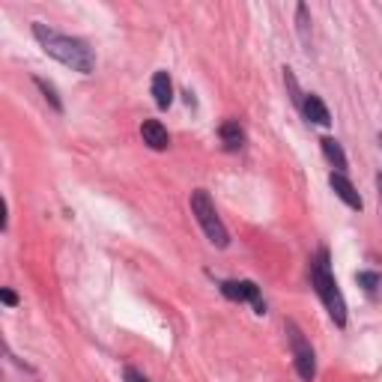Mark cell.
<instances>
[{"mask_svg":"<svg viewBox=\"0 0 382 382\" xmlns=\"http://www.w3.org/2000/svg\"><path fill=\"white\" fill-rule=\"evenodd\" d=\"M33 36L39 39L42 51L48 54V57H54V60L63 63V66H69L72 72L90 75V72L96 69V54L87 48V42L75 39V36H66V33H57L54 27L42 24V21L33 24Z\"/></svg>","mask_w":382,"mask_h":382,"instance_id":"1","label":"cell"},{"mask_svg":"<svg viewBox=\"0 0 382 382\" xmlns=\"http://www.w3.org/2000/svg\"><path fill=\"white\" fill-rule=\"evenodd\" d=\"M311 284L317 290V296L323 299L325 311H329V317L334 320V325H346V302H344V293L338 290V281L332 275V263H329V251L320 248L317 257H313L311 263Z\"/></svg>","mask_w":382,"mask_h":382,"instance_id":"2","label":"cell"},{"mask_svg":"<svg viewBox=\"0 0 382 382\" xmlns=\"http://www.w3.org/2000/svg\"><path fill=\"white\" fill-rule=\"evenodd\" d=\"M191 212H194V218H197L200 227H204L206 239L215 245V248H227V245H230V233H227V227H224V221L218 218V209H215L212 197L206 194L204 188L191 191Z\"/></svg>","mask_w":382,"mask_h":382,"instance_id":"3","label":"cell"},{"mask_svg":"<svg viewBox=\"0 0 382 382\" xmlns=\"http://www.w3.org/2000/svg\"><path fill=\"white\" fill-rule=\"evenodd\" d=\"M284 329H287V341H290V350H293V362H296L299 376L305 382H313V376H317V358H313L311 344L305 341V334H302V329L293 320H287Z\"/></svg>","mask_w":382,"mask_h":382,"instance_id":"4","label":"cell"},{"mask_svg":"<svg viewBox=\"0 0 382 382\" xmlns=\"http://www.w3.org/2000/svg\"><path fill=\"white\" fill-rule=\"evenodd\" d=\"M221 293L233 299V302H251L254 305V313H266V302L260 299V287L254 281H224L221 284Z\"/></svg>","mask_w":382,"mask_h":382,"instance_id":"5","label":"cell"},{"mask_svg":"<svg viewBox=\"0 0 382 382\" xmlns=\"http://www.w3.org/2000/svg\"><path fill=\"white\" fill-rule=\"evenodd\" d=\"M329 185H332V191H334V194H338V197H341V200H344V204L350 206V209H362V206H365L362 194H358L355 185H353V183H350V179H346L344 174H334V171H332V176H329Z\"/></svg>","mask_w":382,"mask_h":382,"instance_id":"6","label":"cell"},{"mask_svg":"<svg viewBox=\"0 0 382 382\" xmlns=\"http://www.w3.org/2000/svg\"><path fill=\"white\" fill-rule=\"evenodd\" d=\"M141 138H143V143H147L150 150H167V147H171V134H167V129L162 126L159 120H143Z\"/></svg>","mask_w":382,"mask_h":382,"instance_id":"7","label":"cell"},{"mask_svg":"<svg viewBox=\"0 0 382 382\" xmlns=\"http://www.w3.org/2000/svg\"><path fill=\"white\" fill-rule=\"evenodd\" d=\"M153 99L159 108H171L174 102V84H171V75L167 72H155L153 75Z\"/></svg>","mask_w":382,"mask_h":382,"instance_id":"8","label":"cell"},{"mask_svg":"<svg viewBox=\"0 0 382 382\" xmlns=\"http://www.w3.org/2000/svg\"><path fill=\"white\" fill-rule=\"evenodd\" d=\"M302 114H305L308 122H317V126H329L332 122V114L329 108L323 105L320 96H305V105H302Z\"/></svg>","mask_w":382,"mask_h":382,"instance_id":"9","label":"cell"},{"mask_svg":"<svg viewBox=\"0 0 382 382\" xmlns=\"http://www.w3.org/2000/svg\"><path fill=\"white\" fill-rule=\"evenodd\" d=\"M218 134H221V143H224V150H239L242 143H245V132H242V126H239V120H227V122H221V129H218Z\"/></svg>","mask_w":382,"mask_h":382,"instance_id":"10","label":"cell"},{"mask_svg":"<svg viewBox=\"0 0 382 382\" xmlns=\"http://www.w3.org/2000/svg\"><path fill=\"white\" fill-rule=\"evenodd\" d=\"M323 153H325V159H329V164L334 167V174H344L346 171V155L341 150V143L334 141V138H323Z\"/></svg>","mask_w":382,"mask_h":382,"instance_id":"11","label":"cell"},{"mask_svg":"<svg viewBox=\"0 0 382 382\" xmlns=\"http://www.w3.org/2000/svg\"><path fill=\"white\" fill-rule=\"evenodd\" d=\"M36 87H39L42 93H45V99H48V102H51V108H54V111H63V102H60V96H57V90H54V84H48V81H45V78H36Z\"/></svg>","mask_w":382,"mask_h":382,"instance_id":"12","label":"cell"},{"mask_svg":"<svg viewBox=\"0 0 382 382\" xmlns=\"http://www.w3.org/2000/svg\"><path fill=\"white\" fill-rule=\"evenodd\" d=\"M355 281H358V284H362L365 290H370V293H374V290L379 287V275H376V272H358Z\"/></svg>","mask_w":382,"mask_h":382,"instance_id":"13","label":"cell"},{"mask_svg":"<svg viewBox=\"0 0 382 382\" xmlns=\"http://www.w3.org/2000/svg\"><path fill=\"white\" fill-rule=\"evenodd\" d=\"M122 376H126V382H150L143 374H138L134 367H126V370H122Z\"/></svg>","mask_w":382,"mask_h":382,"instance_id":"14","label":"cell"},{"mask_svg":"<svg viewBox=\"0 0 382 382\" xmlns=\"http://www.w3.org/2000/svg\"><path fill=\"white\" fill-rule=\"evenodd\" d=\"M0 302H3V305H9V308H15V305H18V296L13 293V290H0Z\"/></svg>","mask_w":382,"mask_h":382,"instance_id":"15","label":"cell"},{"mask_svg":"<svg viewBox=\"0 0 382 382\" xmlns=\"http://www.w3.org/2000/svg\"><path fill=\"white\" fill-rule=\"evenodd\" d=\"M376 191H379V204H382V174H376Z\"/></svg>","mask_w":382,"mask_h":382,"instance_id":"16","label":"cell"},{"mask_svg":"<svg viewBox=\"0 0 382 382\" xmlns=\"http://www.w3.org/2000/svg\"><path fill=\"white\" fill-rule=\"evenodd\" d=\"M379 147H382V134H379Z\"/></svg>","mask_w":382,"mask_h":382,"instance_id":"17","label":"cell"}]
</instances>
